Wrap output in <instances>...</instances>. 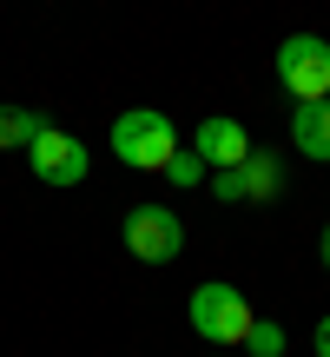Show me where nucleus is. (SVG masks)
I'll return each mask as SVG.
<instances>
[{"instance_id":"obj_1","label":"nucleus","mask_w":330,"mask_h":357,"mask_svg":"<svg viewBox=\"0 0 330 357\" xmlns=\"http://www.w3.org/2000/svg\"><path fill=\"white\" fill-rule=\"evenodd\" d=\"M113 159L119 166H132V172H165L178 159V126L159 113V106H132V113H119L113 119Z\"/></svg>"},{"instance_id":"obj_4","label":"nucleus","mask_w":330,"mask_h":357,"mask_svg":"<svg viewBox=\"0 0 330 357\" xmlns=\"http://www.w3.org/2000/svg\"><path fill=\"white\" fill-rule=\"evenodd\" d=\"M126 252L139 258V265H172V258L185 252L178 212H165V205H132L126 212Z\"/></svg>"},{"instance_id":"obj_3","label":"nucleus","mask_w":330,"mask_h":357,"mask_svg":"<svg viewBox=\"0 0 330 357\" xmlns=\"http://www.w3.org/2000/svg\"><path fill=\"white\" fill-rule=\"evenodd\" d=\"M278 79L297 93V106L330 100V40H317V33H291V40L278 47Z\"/></svg>"},{"instance_id":"obj_6","label":"nucleus","mask_w":330,"mask_h":357,"mask_svg":"<svg viewBox=\"0 0 330 357\" xmlns=\"http://www.w3.org/2000/svg\"><path fill=\"white\" fill-rule=\"evenodd\" d=\"M191 153H198L212 172H231V166H244V159H251V132H244L238 119H225V113H218V119H198Z\"/></svg>"},{"instance_id":"obj_11","label":"nucleus","mask_w":330,"mask_h":357,"mask_svg":"<svg viewBox=\"0 0 330 357\" xmlns=\"http://www.w3.org/2000/svg\"><path fill=\"white\" fill-rule=\"evenodd\" d=\"M165 178H172V185H198V178H205V159L198 153H178L172 166H165Z\"/></svg>"},{"instance_id":"obj_12","label":"nucleus","mask_w":330,"mask_h":357,"mask_svg":"<svg viewBox=\"0 0 330 357\" xmlns=\"http://www.w3.org/2000/svg\"><path fill=\"white\" fill-rule=\"evenodd\" d=\"M317 357H330V318H317Z\"/></svg>"},{"instance_id":"obj_7","label":"nucleus","mask_w":330,"mask_h":357,"mask_svg":"<svg viewBox=\"0 0 330 357\" xmlns=\"http://www.w3.org/2000/svg\"><path fill=\"white\" fill-rule=\"evenodd\" d=\"M291 139H297L304 159H330V100L297 106V113H291Z\"/></svg>"},{"instance_id":"obj_13","label":"nucleus","mask_w":330,"mask_h":357,"mask_svg":"<svg viewBox=\"0 0 330 357\" xmlns=\"http://www.w3.org/2000/svg\"><path fill=\"white\" fill-rule=\"evenodd\" d=\"M317 252H324V265H330V225H324V238H317Z\"/></svg>"},{"instance_id":"obj_8","label":"nucleus","mask_w":330,"mask_h":357,"mask_svg":"<svg viewBox=\"0 0 330 357\" xmlns=\"http://www.w3.org/2000/svg\"><path fill=\"white\" fill-rule=\"evenodd\" d=\"M238 185H244V199H278V185H284V159H278V153H258V146H251V159L238 166Z\"/></svg>"},{"instance_id":"obj_2","label":"nucleus","mask_w":330,"mask_h":357,"mask_svg":"<svg viewBox=\"0 0 330 357\" xmlns=\"http://www.w3.org/2000/svg\"><path fill=\"white\" fill-rule=\"evenodd\" d=\"M185 318H191V331H198L205 344H244L251 324H258V318H251V298H244L238 284H212V278L191 291Z\"/></svg>"},{"instance_id":"obj_10","label":"nucleus","mask_w":330,"mask_h":357,"mask_svg":"<svg viewBox=\"0 0 330 357\" xmlns=\"http://www.w3.org/2000/svg\"><path fill=\"white\" fill-rule=\"evenodd\" d=\"M244 344H251V357H284V324L278 318H258Z\"/></svg>"},{"instance_id":"obj_5","label":"nucleus","mask_w":330,"mask_h":357,"mask_svg":"<svg viewBox=\"0 0 330 357\" xmlns=\"http://www.w3.org/2000/svg\"><path fill=\"white\" fill-rule=\"evenodd\" d=\"M26 159H33V178L40 185H79L86 178V146L73 139V132H60V126H40V139L26 146Z\"/></svg>"},{"instance_id":"obj_9","label":"nucleus","mask_w":330,"mask_h":357,"mask_svg":"<svg viewBox=\"0 0 330 357\" xmlns=\"http://www.w3.org/2000/svg\"><path fill=\"white\" fill-rule=\"evenodd\" d=\"M40 126H47V119H33L26 106H0V153H13V146H33Z\"/></svg>"}]
</instances>
